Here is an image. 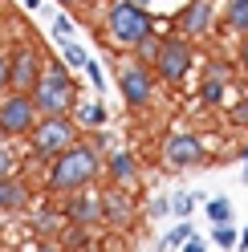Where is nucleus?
<instances>
[{
	"instance_id": "412c9836",
	"label": "nucleus",
	"mask_w": 248,
	"mask_h": 252,
	"mask_svg": "<svg viewBox=\"0 0 248 252\" xmlns=\"http://www.w3.org/2000/svg\"><path fill=\"white\" fill-rule=\"evenodd\" d=\"M21 171V155L12 151V138H0V179H17Z\"/></svg>"
},
{
	"instance_id": "39448f33",
	"label": "nucleus",
	"mask_w": 248,
	"mask_h": 252,
	"mask_svg": "<svg viewBox=\"0 0 248 252\" xmlns=\"http://www.w3.org/2000/svg\"><path fill=\"white\" fill-rule=\"evenodd\" d=\"M114 82H118V94H122V102H126V110H147L155 102V69L143 65V61H134L126 57L122 65L114 69Z\"/></svg>"
},
{
	"instance_id": "f8f14e48",
	"label": "nucleus",
	"mask_w": 248,
	"mask_h": 252,
	"mask_svg": "<svg viewBox=\"0 0 248 252\" xmlns=\"http://www.w3.org/2000/svg\"><path fill=\"white\" fill-rule=\"evenodd\" d=\"M134 220V195H126V187H110L102 191V224L114 232H126Z\"/></svg>"
},
{
	"instance_id": "9b49d317",
	"label": "nucleus",
	"mask_w": 248,
	"mask_h": 252,
	"mask_svg": "<svg viewBox=\"0 0 248 252\" xmlns=\"http://www.w3.org/2000/svg\"><path fill=\"white\" fill-rule=\"evenodd\" d=\"M61 212H65V224L94 228V224H102V191H94V187H82V191L65 195Z\"/></svg>"
},
{
	"instance_id": "20e7f679",
	"label": "nucleus",
	"mask_w": 248,
	"mask_h": 252,
	"mask_svg": "<svg viewBox=\"0 0 248 252\" xmlns=\"http://www.w3.org/2000/svg\"><path fill=\"white\" fill-rule=\"evenodd\" d=\"M73 143H82V126H77L69 114H57V118H41L29 134V159L49 167L61 151H69Z\"/></svg>"
},
{
	"instance_id": "7c9ffc66",
	"label": "nucleus",
	"mask_w": 248,
	"mask_h": 252,
	"mask_svg": "<svg viewBox=\"0 0 248 252\" xmlns=\"http://www.w3.org/2000/svg\"><path fill=\"white\" fill-rule=\"evenodd\" d=\"M228 122L232 126H248V94H244L236 106H228Z\"/></svg>"
},
{
	"instance_id": "2eb2a0df",
	"label": "nucleus",
	"mask_w": 248,
	"mask_h": 252,
	"mask_svg": "<svg viewBox=\"0 0 248 252\" xmlns=\"http://www.w3.org/2000/svg\"><path fill=\"white\" fill-rule=\"evenodd\" d=\"M29 232H33L37 240H57V236L65 232V212L61 208H37L29 216Z\"/></svg>"
},
{
	"instance_id": "0eeeda50",
	"label": "nucleus",
	"mask_w": 248,
	"mask_h": 252,
	"mask_svg": "<svg viewBox=\"0 0 248 252\" xmlns=\"http://www.w3.org/2000/svg\"><path fill=\"white\" fill-rule=\"evenodd\" d=\"M41 122V110L33 102V94H17L8 90L4 98H0V138H29L33 134V126Z\"/></svg>"
},
{
	"instance_id": "b1692460",
	"label": "nucleus",
	"mask_w": 248,
	"mask_h": 252,
	"mask_svg": "<svg viewBox=\"0 0 248 252\" xmlns=\"http://www.w3.org/2000/svg\"><path fill=\"white\" fill-rule=\"evenodd\" d=\"M61 45V61H65L69 69H86V61H90V53L82 49L77 41H57Z\"/></svg>"
},
{
	"instance_id": "72a5a7b5",
	"label": "nucleus",
	"mask_w": 248,
	"mask_h": 252,
	"mask_svg": "<svg viewBox=\"0 0 248 252\" xmlns=\"http://www.w3.org/2000/svg\"><path fill=\"white\" fill-rule=\"evenodd\" d=\"M183 252H208V240H199V236H191V240L183 244Z\"/></svg>"
},
{
	"instance_id": "a878e982",
	"label": "nucleus",
	"mask_w": 248,
	"mask_h": 252,
	"mask_svg": "<svg viewBox=\"0 0 248 252\" xmlns=\"http://www.w3.org/2000/svg\"><path fill=\"white\" fill-rule=\"evenodd\" d=\"M191 236H195V224H191V220H179V224L163 236V244H167V248H183V244L191 240Z\"/></svg>"
},
{
	"instance_id": "aec40b11",
	"label": "nucleus",
	"mask_w": 248,
	"mask_h": 252,
	"mask_svg": "<svg viewBox=\"0 0 248 252\" xmlns=\"http://www.w3.org/2000/svg\"><path fill=\"white\" fill-rule=\"evenodd\" d=\"M57 244L65 248V252H86V248H90V228H77V224H69L65 232L57 236Z\"/></svg>"
},
{
	"instance_id": "393cba45",
	"label": "nucleus",
	"mask_w": 248,
	"mask_h": 252,
	"mask_svg": "<svg viewBox=\"0 0 248 252\" xmlns=\"http://www.w3.org/2000/svg\"><path fill=\"white\" fill-rule=\"evenodd\" d=\"M212 244H220L224 252H232V248H240V232L232 224H212Z\"/></svg>"
},
{
	"instance_id": "9d476101",
	"label": "nucleus",
	"mask_w": 248,
	"mask_h": 252,
	"mask_svg": "<svg viewBox=\"0 0 248 252\" xmlns=\"http://www.w3.org/2000/svg\"><path fill=\"white\" fill-rule=\"evenodd\" d=\"M171 29H175V37H187L191 45L212 37V29H216V0H183V8L171 17Z\"/></svg>"
},
{
	"instance_id": "bb28decb",
	"label": "nucleus",
	"mask_w": 248,
	"mask_h": 252,
	"mask_svg": "<svg viewBox=\"0 0 248 252\" xmlns=\"http://www.w3.org/2000/svg\"><path fill=\"white\" fill-rule=\"evenodd\" d=\"M195 199H204V195L175 191V195H171V216H179V220H191V212H195Z\"/></svg>"
},
{
	"instance_id": "7ed1b4c3",
	"label": "nucleus",
	"mask_w": 248,
	"mask_h": 252,
	"mask_svg": "<svg viewBox=\"0 0 248 252\" xmlns=\"http://www.w3.org/2000/svg\"><path fill=\"white\" fill-rule=\"evenodd\" d=\"M155 17L147 12V4H138V0H110L106 4V37L110 45L118 49H134V45H143L151 33H155Z\"/></svg>"
},
{
	"instance_id": "ea45409f",
	"label": "nucleus",
	"mask_w": 248,
	"mask_h": 252,
	"mask_svg": "<svg viewBox=\"0 0 248 252\" xmlns=\"http://www.w3.org/2000/svg\"><path fill=\"white\" fill-rule=\"evenodd\" d=\"M138 4H147V0H138Z\"/></svg>"
},
{
	"instance_id": "c85d7f7f",
	"label": "nucleus",
	"mask_w": 248,
	"mask_h": 252,
	"mask_svg": "<svg viewBox=\"0 0 248 252\" xmlns=\"http://www.w3.org/2000/svg\"><path fill=\"white\" fill-rule=\"evenodd\" d=\"M86 77H90V86L98 90V98H102V90H106V73H102V61L98 57H90L86 61Z\"/></svg>"
},
{
	"instance_id": "1a4fd4ad",
	"label": "nucleus",
	"mask_w": 248,
	"mask_h": 252,
	"mask_svg": "<svg viewBox=\"0 0 248 252\" xmlns=\"http://www.w3.org/2000/svg\"><path fill=\"white\" fill-rule=\"evenodd\" d=\"M45 65H49V57H45V49L37 41H17L12 45V77H8V90H17V94H33L37 82H41V73Z\"/></svg>"
},
{
	"instance_id": "6ab92c4d",
	"label": "nucleus",
	"mask_w": 248,
	"mask_h": 252,
	"mask_svg": "<svg viewBox=\"0 0 248 252\" xmlns=\"http://www.w3.org/2000/svg\"><path fill=\"white\" fill-rule=\"evenodd\" d=\"M204 216H208V224H232V199L228 195H212L204 203Z\"/></svg>"
},
{
	"instance_id": "c756f323",
	"label": "nucleus",
	"mask_w": 248,
	"mask_h": 252,
	"mask_svg": "<svg viewBox=\"0 0 248 252\" xmlns=\"http://www.w3.org/2000/svg\"><path fill=\"white\" fill-rule=\"evenodd\" d=\"M73 33H77L73 17H65V12H61V17L53 21V37H57V41H73Z\"/></svg>"
},
{
	"instance_id": "c9c22d12",
	"label": "nucleus",
	"mask_w": 248,
	"mask_h": 252,
	"mask_svg": "<svg viewBox=\"0 0 248 252\" xmlns=\"http://www.w3.org/2000/svg\"><path fill=\"white\" fill-rule=\"evenodd\" d=\"M41 4H45V0H25V8H29V12H37Z\"/></svg>"
},
{
	"instance_id": "6e6552de",
	"label": "nucleus",
	"mask_w": 248,
	"mask_h": 252,
	"mask_svg": "<svg viewBox=\"0 0 248 252\" xmlns=\"http://www.w3.org/2000/svg\"><path fill=\"white\" fill-rule=\"evenodd\" d=\"M159 159L167 171H191V167H208V147L195 130H171L159 143Z\"/></svg>"
},
{
	"instance_id": "ddd939ff",
	"label": "nucleus",
	"mask_w": 248,
	"mask_h": 252,
	"mask_svg": "<svg viewBox=\"0 0 248 252\" xmlns=\"http://www.w3.org/2000/svg\"><path fill=\"white\" fill-rule=\"evenodd\" d=\"M106 179H110V187H134L138 183V155L134 151L106 155Z\"/></svg>"
},
{
	"instance_id": "473e14b6",
	"label": "nucleus",
	"mask_w": 248,
	"mask_h": 252,
	"mask_svg": "<svg viewBox=\"0 0 248 252\" xmlns=\"http://www.w3.org/2000/svg\"><path fill=\"white\" fill-rule=\"evenodd\" d=\"M29 252H65V248H61L57 240H33V244H29Z\"/></svg>"
},
{
	"instance_id": "2f4dec72",
	"label": "nucleus",
	"mask_w": 248,
	"mask_h": 252,
	"mask_svg": "<svg viewBox=\"0 0 248 252\" xmlns=\"http://www.w3.org/2000/svg\"><path fill=\"white\" fill-rule=\"evenodd\" d=\"M147 216H151V220H163V216H171V199H167V195H155V199L147 203Z\"/></svg>"
},
{
	"instance_id": "f257e3e1",
	"label": "nucleus",
	"mask_w": 248,
	"mask_h": 252,
	"mask_svg": "<svg viewBox=\"0 0 248 252\" xmlns=\"http://www.w3.org/2000/svg\"><path fill=\"white\" fill-rule=\"evenodd\" d=\"M106 171V155L90 147V138L73 143L69 151H61L45 171V191L49 195H73L82 187H94V179Z\"/></svg>"
},
{
	"instance_id": "423d86ee",
	"label": "nucleus",
	"mask_w": 248,
	"mask_h": 252,
	"mask_svg": "<svg viewBox=\"0 0 248 252\" xmlns=\"http://www.w3.org/2000/svg\"><path fill=\"white\" fill-rule=\"evenodd\" d=\"M191 69H195V45L187 37H175V33L163 37V49L155 57V77L163 86H183Z\"/></svg>"
},
{
	"instance_id": "f03ea898",
	"label": "nucleus",
	"mask_w": 248,
	"mask_h": 252,
	"mask_svg": "<svg viewBox=\"0 0 248 252\" xmlns=\"http://www.w3.org/2000/svg\"><path fill=\"white\" fill-rule=\"evenodd\" d=\"M33 102L41 110V118H57V114H73V106L82 102V86L73 82V69L61 57H49L41 82L33 90Z\"/></svg>"
},
{
	"instance_id": "cd10ccee",
	"label": "nucleus",
	"mask_w": 248,
	"mask_h": 252,
	"mask_svg": "<svg viewBox=\"0 0 248 252\" xmlns=\"http://www.w3.org/2000/svg\"><path fill=\"white\" fill-rule=\"evenodd\" d=\"M8 77H12V49L0 45V98L8 94Z\"/></svg>"
},
{
	"instance_id": "a211bd4d",
	"label": "nucleus",
	"mask_w": 248,
	"mask_h": 252,
	"mask_svg": "<svg viewBox=\"0 0 248 252\" xmlns=\"http://www.w3.org/2000/svg\"><path fill=\"white\" fill-rule=\"evenodd\" d=\"M228 86H232V82H212V77H199V86H195L199 106H224V102H228Z\"/></svg>"
},
{
	"instance_id": "f3484780",
	"label": "nucleus",
	"mask_w": 248,
	"mask_h": 252,
	"mask_svg": "<svg viewBox=\"0 0 248 252\" xmlns=\"http://www.w3.org/2000/svg\"><path fill=\"white\" fill-rule=\"evenodd\" d=\"M220 29L224 33H236V37H248V0H224Z\"/></svg>"
},
{
	"instance_id": "5701e85b",
	"label": "nucleus",
	"mask_w": 248,
	"mask_h": 252,
	"mask_svg": "<svg viewBox=\"0 0 248 252\" xmlns=\"http://www.w3.org/2000/svg\"><path fill=\"white\" fill-rule=\"evenodd\" d=\"M199 77H212V82H232V77H236V69H232L224 57H208L204 69H199Z\"/></svg>"
},
{
	"instance_id": "f704fd0d",
	"label": "nucleus",
	"mask_w": 248,
	"mask_h": 252,
	"mask_svg": "<svg viewBox=\"0 0 248 252\" xmlns=\"http://www.w3.org/2000/svg\"><path fill=\"white\" fill-rule=\"evenodd\" d=\"M236 61H240V69L248 73V37H240V53H236Z\"/></svg>"
},
{
	"instance_id": "4c0bfd02",
	"label": "nucleus",
	"mask_w": 248,
	"mask_h": 252,
	"mask_svg": "<svg viewBox=\"0 0 248 252\" xmlns=\"http://www.w3.org/2000/svg\"><path fill=\"white\" fill-rule=\"evenodd\" d=\"M240 163H244V167H248V143H244V147H240Z\"/></svg>"
},
{
	"instance_id": "4468645a",
	"label": "nucleus",
	"mask_w": 248,
	"mask_h": 252,
	"mask_svg": "<svg viewBox=\"0 0 248 252\" xmlns=\"http://www.w3.org/2000/svg\"><path fill=\"white\" fill-rule=\"evenodd\" d=\"M69 118L82 126V134H94V130H102V126L110 122V110H106L102 98H86V94H82V102L73 106V114H69Z\"/></svg>"
},
{
	"instance_id": "dca6fc26",
	"label": "nucleus",
	"mask_w": 248,
	"mask_h": 252,
	"mask_svg": "<svg viewBox=\"0 0 248 252\" xmlns=\"http://www.w3.org/2000/svg\"><path fill=\"white\" fill-rule=\"evenodd\" d=\"M29 195H33V187H29L25 179H0V216L25 212L29 208Z\"/></svg>"
},
{
	"instance_id": "58836bf2",
	"label": "nucleus",
	"mask_w": 248,
	"mask_h": 252,
	"mask_svg": "<svg viewBox=\"0 0 248 252\" xmlns=\"http://www.w3.org/2000/svg\"><path fill=\"white\" fill-rule=\"evenodd\" d=\"M57 4H61V8H73V4H77V0H57Z\"/></svg>"
},
{
	"instance_id": "4be33fe9",
	"label": "nucleus",
	"mask_w": 248,
	"mask_h": 252,
	"mask_svg": "<svg viewBox=\"0 0 248 252\" xmlns=\"http://www.w3.org/2000/svg\"><path fill=\"white\" fill-rule=\"evenodd\" d=\"M159 49H163V33H151V37H147L143 45H134V49H130V57L155 69V57H159Z\"/></svg>"
},
{
	"instance_id": "e433bc0d",
	"label": "nucleus",
	"mask_w": 248,
	"mask_h": 252,
	"mask_svg": "<svg viewBox=\"0 0 248 252\" xmlns=\"http://www.w3.org/2000/svg\"><path fill=\"white\" fill-rule=\"evenodd\" d=\"M240 248L248 252V224H244V232H240Z\"/></svg>"
}]
</instances>
